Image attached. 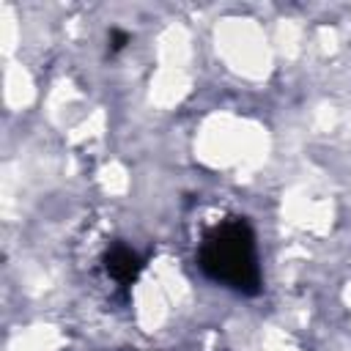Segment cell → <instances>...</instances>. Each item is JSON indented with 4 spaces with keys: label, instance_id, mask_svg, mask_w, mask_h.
Listing matches in <instances>:
<instances>
[{
    "label": "cell",
    "instance_id": "3",
    "mask_svg": "<svg viewBox=\"0 0 351 351\" xmlns=\"http://www.w3.org/2000/svg\"><path fill=\"white\" fill-rule=\"evenodd\" d=\"M126 44H129V36H126L123 30H112V33H110V49H112V52L123 49Z\"/></svg>",
    "mask_w": 351,
    "mask_h": 351
},
{
    "label": "cell",
    "instance_id": "1",
    "mask_svg": "<svg viewBox=\"0 0 351 351\" xmlns=\"http://www.w3.org/2000/svg\"><path fill=\"white\" fill-rule=\"evenodd\" d=\"M197 266L203 274L236 293L261 291V266L255 233L244 217H225L211 225L197 244Z\"/></svg>",
    "mask_w": 351,
    "mask_h": 351
},
{
    "label": "cell",
    "instance_id": "2",
    "mask_svg": "<svg viewBox=\"0 0 351 351\" xmlns=\"http://www.w3.org/2000/svg\"><path fill=\"white\" fill-rule=\"evenodd\" d=\"M140 269H143V263H140L137 252L132 247H126V244H115L104 255V271L118 285H132L137 280Z\"/></svg>",
    "mask_w": 351,
    "mask_h": 351
}]
</instances>
